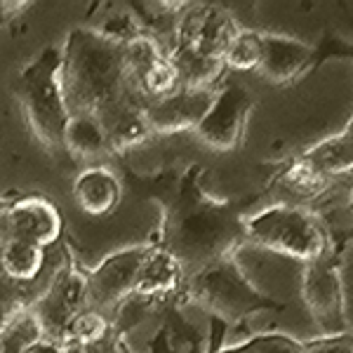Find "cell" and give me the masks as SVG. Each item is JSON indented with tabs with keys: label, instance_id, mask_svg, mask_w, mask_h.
Masks as SVG:
<instances>
[{
	"label": "cell",
	"instance_id": "cell-1",
	"mask_svg": "<svg viewBox=\"0 0 353 353\" xmlns=\"http://www.w3.org/2000/svg\"><path fill=\"white\" fill-rule=\"evenodd\" d=\"M201 174L203 168L193 165L156 191L161 229L153 243L179 261L186 278L212 261L233 257V250L245 241L241 210L205 193Z\"/></svg>",
	"mask_w": 353,
	"mask_h": 353
},
{
	"label": "cell",
	"instance_id": "cell-2",
	"mask_svg": "<svg viewBox=\"0 0 353 353\" xmlns=\"http://www.w3.org/2000/svg\"><path fill=\"white\" fill-rule=\"evenodd\" d=\"M61 90L68 116L104 118L134 94L123 45L109 41L92 26H78L61 48Z\"/></svg>",
	"mask_w": 353,
	"mask_h": 353
},
{
	"label": "cell",
	"instance_id": "cell-3",
	"mask_svg": "<svg viewBox=\"0 0 353 353\" xmlns=\"http://www.w3.org/2000/svg\"><path fill=\"white\" fill-rule=\"evenodd\" d=\"M181 294L219 325H238L254 313L285 309L283 301H273L259 292L233 257L212 261L191 273Z\"/></svg>",
	"mask_w": 353,
	"mask_h": 353
},
{
	"label": "cell",
	"instance_id": "cell-4",
	"mask_svg": "<svg viewBox=\"0 0 353 353\" xmlns=\"http://www.w3.org/2000/svg\"><path fill=\"white\" fill-rule=\"evenodd\" d=\"M17 99L33 137L50 153L64 151L68 109L61 90V50L45 48L17 76Z\"/></svg>",
	"mask_w": 353,
	"mask_h": 353
},
{
	"label": "cell",
	"instance_id": "cell-5",
	"mask_svg": "<svg viewBox=\"0 0 353 353\" xmlns=\"http://www.w3.org/2000/svg\"><path fill=\"white\" fill-rule=\"evenodd\" d=\"M245 238L269 252L309 264L327 254V233L313 214L294 205H271L243 217Z\"/></svg>",
	"mask_w": 353,
	"mask_h": 353
},
{
	"label": "cell",
	"instance_id": "cell-6",
	"mask_svg": "<svg viewBox=\"0 0 353 353\" xmlns=\"http://www.w3.org/2000/svg\"><path fill=\"white\" fill-rule=\"evenodd\" d=\"M88 309V273L66 250V261L50 283L48 292L38 294L28 318L41 332V339L64 344L66 330L81 311Z\"/></svg>",
	"mask_w": 353,
	"mask_h": 353
},
{
	"label": "cell",
	"instance_id": "cell-7",
	"mask_svg": "<svg viewBox=\"0 0 353 353\" xmlns=\"http://www.w3.org/2000/svg\"><path fill=\"white\" fill-rule=\"evenodd\" d=\"M299 294L306 311L311 313L316 327L323 337L349 332V316H346L344 299V281L337 259L323 254L321 259H313L301 269Z\"/></svg>",
	"mask_w": 353,
	"mask_h": 353
},
{
	"label": "cell",
	"instance_id": "cell-8",
	"mask_svg": "<svg viewBox=\"0 0 353 353\" xmlns=\"http://www.w3.org/2000/svg\"><path fill=\"white\" fill-rule=\"evenodd\" d=\"M153 250L151 243L125 248L109 254L99 266L88 273V309L111 316L128 297L134 294L141 266Z\"/></svg>",
	"mask_w": 353,
	"mask_h": 353
},
{
	"label": "cell",
	"instance_id": "cell-9",
	"mask_svg": "<svg viewBox=\"0 0 353 353\" xmlns=\"http://www.w3.org/2000/svg\"><path fill=\"white\" fill-rule=\"evenodd\" d=\"M254 111V97L238 83H221L214 90V99L208 116L198 125L196 134L208 149L226 153L243 139L245 125Z\"/></svg>",
	"mask_w": 353,
	"mask_h": 353
},
{
	"label": "cell",
	"instance_id": "cell-10",
	"mask_svg": "<svg viewBox=\"0 0 353 353\" xmlns=\"http://www.w3.org/2000/svg\"><path fill=\"white\" fill-rule=\"evenodd\" d=\"M238 31L241 28L229 14V10L212 3L186 5V10L176 21L172 45H181V48H189L193 52L221 61Z\"/></svg>",
	"mask_w": 353,
	"mask_h": 353
},
{
	"label": "cell",
	"instance_id": "cell-11",
	"mask_svg": "<svg viewBox=\"0 0 353 353\" xmlns=\"http://www.w3.org/2000/svg\"><path fill=\"white\" fill-rule=\"evenodd\" d=\"M5 219L12 241L31 243L43 250L64 236L61 210L45 196H21L5 203Z\"/></svg>",
	"mask_w": 353,
	"mask_h": 353
},
{
	"label": "cell",
	"instance_id": "cell-12",
	"mask_svg": "<svg viewBox=\"0 0 353 353\" xmlns=\"http://www.w3.org/2000/svg\"><path fill=\"white\" fill-rule=\"evenodd\" d=\"M217 90V88H214ZM214 90H176L174 94L165 99L146 104V121L153 134H179V132H196L203 118L208 116L214 99Z\"/></svg>",
	"mask_w": 353,
	"mask_h": 353
},
{
	"label": "cell",
	"instance_id": "cell-13",
	"mask_svg": "<svg viewBox=\"0 0 353 353\" xmlns=\"http://www.w3.org/2000/svg\"><path fill=\"white\" fill-rule=\"evenodd\" d=\"M313 48L290 36H276V33H261V61L257 73L264 81L278 88L297 83L311 66Z\"/></svg>",
	"mask_w": 353,
	"mask_h": 353
},
{
	"label": "cell",
	"instance_id": "cell-14",
	"mask_svg": "<svg viewBox=\"0 0 353 353\" xmlns=\"http://www.w3.org/2000/svg\"><path fill=\"white\" fill-rule=\"evenodd\" d=\"M73 198L88 217H109L121 205L123 186L116 172L104 165L83 170L73 181Z\"/></svg>",
	"mask_w": 353,
	"mask_h": 353
},
{
	"label": "cell",
	"instance_id": "cell-15",
	"mask_svg": "<svg viewBox=\"0 0 353 353\" xmlns=\"http://www.w3.org/2000/svg\"><path fill=\"white\" fill-rule=\"evenodd\" d=\"M184 283H186V273L181 269L179 261L153 243L149 259L144 261L139 278H137L134 294L153 301H170L176 294H181Z\"/></svg>",
	"mask_w": 353,
	"mask_h": 353
},
{
	"label": "cell",
	"instance_id": "cell-16",
	"mask_svg": "<svg viewBox=\"0 0 353 353\" xmlns=\"http://www.w3.org/2000/svg\"><path fill=\"white\" fill-rule=\"evenodd\" d=\"M144 109V101H128V104L118 106L116 111L106 113L104 118H99V123L106 130L111 153L132 151L151 139L153 132L149 128V121H146Z\"/></svg>",
	"mask_w": 353,
	"mask_h": 353
},
{
	"label": "cell",
	"instance_id": "cell-17",
	"mask_svg": "<svg viewBox=\"0 0 353 353\" xmlns=\"http://www.w3.org/2000/svg\"><path fill=\"white\" fill-rule=\"evenodd\" d=\"M168 57L172 61L176 71V81L179 90H191V92H201V90H214V85L224 76V61L205 57L201 52H193L189 48L172 45L168 50Z\"/></svg>",
	"mask_w": 353,
	"mask_h": 353
},
{
	"label": "cell",
	"instance_id": "cell-18",
	"mask_svg": "<svg viewBox=\"0 0 353 353\" xmlns=\"http://www.w3.org/2000/svg\"><path fill=\"white\" fill-rule=\"evenodd\" d=\"M48 266V250L10 238L0 252V273L19 285H33Z\"/></svg>",
	"mask_w": 353,
	"mask_h": 353
},
{
	"label": "cell",
	"instance_id": "cell-19",
	"mask_svg": "<svg viewBox=\"0 0 353 353\" xmlns=\"http://www.w3.org/2000/svg\"><path fill=\"white\" fill-rule=\"evenodd\" d=\"M64 151L73 158H99L111 153L106 130L94 116H68L64 128Z\"/></svg>",
	"mask_w": 353,
	"mask_h": 353
},
{
	"label": "cell",
	"instance_id": "cell-20",
	"mask_svg": "<svg viewBox=\"0 0 353 353\" xmlns=\"http://www.w3.org/2000/svg\"><path fill=\"white\" fill-rule=\"evenodd\" d=\"M301 156L311 165H316L327 179H332L337 174H346L353 170V144L341 132L318 141L316 146L306 149Z\"/></svg>",
	"mask_w": 353,
	"mask_h": 353
},
{
	"label": "cell",
	"instance_id": "cell-21",
	"mask_svg": "<svg viewBox=\"0 0 353 353\" xmlns=\"http://www.w3.org/2000/svg\"><path fill=\"white\" fill-rule=\"evenodd\" d=\"M38 294L31 285H19L0 273V337L19 325L28 318Z\"/></svg>",
	"mask_w": 353,
	"mask_h": 353
},
{
	"label": "cell",
	"instance_id": "cell-22",
	"mask_svg": "<svg viewBox=\"0 0 353 353\" xmlns=\"http://www.w3.org/2000/svg\"><path fill=\"white\" fill-rule=\"evenodd\" d=\"M278 181H281V186L285 191L294 193L297 198H306V201L323 196L330 186L327 176L323 174L316 165H311L309 161H306L304 156L292 158V161L283 168Z\"/></svg>",
	"mask_w": 353,
	"mask_h": 353
},
{
	"label": "cell",
	"instance_id": "cell-23",
	"mask_svg": "<svg viewBox=\"0 0 353 353\" xmlns=\"http://www.w3.org/2000/svg\"><path fill=\"white\" fill-rule=\"evenodd\" d=\"M111 334H113L111 316H106V313H101V311L85 309L71 321V325L66 330L64 344L71 351L90 349V346H97V344H101V341H106Z\"/></svg>",
	"mask_w": 353,
	"mask_h": 353
},
{
	"label": "cell",
	"instance_id": "cell-24",
	"mask_svg": "<svg viewBox=\"0 0 353 353\" xmlns=\"http://www.w3.org/2000/svg\"><path fill=\"white\" fill-rule=\"evenodd\" d=\"M221 61H224V68H231V71H257L261 61V33L241 28L226 48Z\"/></svg>",
	"mask_w": 353,
	"mask_h": 353
},
{
	"label": "cell",
	"instance_id": "cell-25",
	"mask_svg": "<svg viewBox=\"0 0 353 353\" xmlns=\"http://www.w3.org/2000/svg\"><path fill=\"white\" fill-rule=\"evenodd\" d=\"M212 353H304V344L290 334L271 332V334H257L248 339L245 344L231 346V349H219Z\"/></svg>",
	"mask_w": 353,
	"mask_h": 353
},
{
	"label": "cell",
	"instance_id": "cell-26",
	"mask_svg": "<svg viewBox=\"0 0 353 353\" xmlns=\"http://www.w3.org/2000/svg\"><path fill=\"white\" fill-rule=\"evenodd\" d=\"M304 353H353V334H334V337H323L311 344H304Z\"/></svg>",
	"mask_w": 353,
	"mask_h": 353
},
{
	"label": "cell",
	"instance_id": "cell-27",
	"mask_svg": "<svg viewBox=\"0 0 353 353\" xmlns=\"http://www.w3.org/2000/svg\"><path fill=\"white\" fill-rule=\"evenodd\" d=\"M21 353H73L66 344H57V341H48V339H36L24 344Z\"/></svg>",
	"mask_w": 353,
	"mask_h": 353
},
{
	"label": "cell",
	"instance_id": "cell-28",
	"mask_svg": "<svg viewBox=\"0 0 353 353\" xmlns=\"http://www.w3.org/2000/svg\"><path fill=\"white\" fill-rule=\"evenodd\" d=\"M21 349H24V344H21V337L19 334H12L8 341H5V346H3V353H21Z\"/></svg>",
	"mask_w": 353,
	"mask_h": 353
},
{
	"label": "cell",
	"instance_id": "cell-29",
	"mask_svg": "<svg viewBox=\"0 0 353 353\" xmlns=\"http://www.w3.org/2000/svg\"><path fill=\"white\" fill-rule=\"evenodd\" d=\"M341 134H344L346 139H349L351 144H353V116H351V121L346 123V128H344V132H341Z\"/></svg>",
	"mask_w": 353,
	"mask_h": 353
},
{
	"label": "cell",
	"instance_id": "cell-30",
	"mask_svg": "<svg viewBox=\"0 0 353 353\" xmlns=\"http://www.w3.org/2000/svg\"><path fill=\"white\" fill-rule=\"evenodd\" d=\"M351 208H353V191H351Z\"/></svg>",
	"mask_w": 353,
	"mask_h": 353
}]
</instances>
